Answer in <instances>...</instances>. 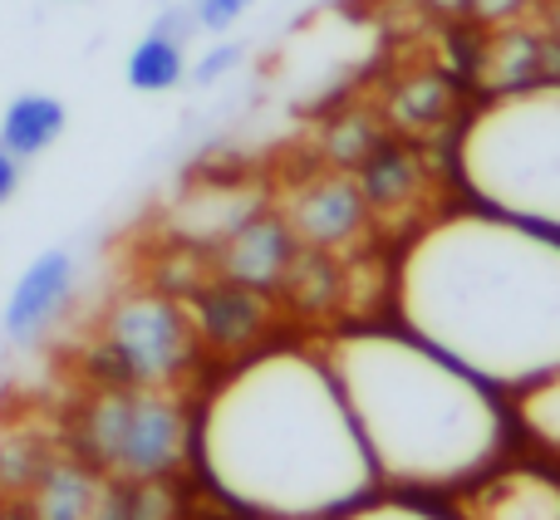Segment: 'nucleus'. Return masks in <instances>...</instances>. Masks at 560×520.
<instances>
[{
	"label": "nucleus",
	"instance_id": "nucleus-1",
	"mask_svg": "<svg viewBox=\"0 0 560 520\" xmlns=\"http://www.w3.org/2000/svg\"><path fill=\"white\" fill-rule=\"evenodd\" d=\"M398 329L487 388L560 368V236L463 206L423 222L394 260Z\"/></svg>",
	"mask_w": 560,
	"mask_h": 520
},
{
	"label": "nucleus",
	"instance_id": "nucleus-2",
	"mask_svg": "<svg viewBox=\"0 0 560 520\" xmlns=\"http://www.w3.org/2000/svg\"><path fill=\"white\" fill-rule=\"evenodd\" d=\"M202 482L252 520H329L374 496L378 476L325 358L261 348L192 417Z\"/></svg>",
	"mask_w": 560,
	"mask_h": 520
},
{
	"label": "nucleus",
	"instance_id": "nucleus-3",
	"mask_svg": "<svg viewBox=\"0 0 560 520\" xmlns=\"http://www.w3.org/2000/svg\"><path fill=\"white\" fill-rule=\"evenodd\" d=\"M374 476L398 492L467 486L502 452L492 388L408 329H345L325 344Z\"/></svg>",
	"mask_w": 560,
	"mask_h": 520
},
{
	"label": "nucleus",
	"instance_id": "nucleus-4",
	"mask_svg": "<svg viewBox=\"0 0 560 520\" xmlns=\"http://www.w3.org/2000/svg\"><path fill=\"white\" fill-rule=\"evenodd\" d=\"M467 202L560 236V79L487 94L453 143Z\"/></svg>",
	"mask_w": 560,
	"mask_h": 520
},
{
	"label": "nucleus",
	"instance_id": "nucleus-5",
	"mask_svg": "<svg viewBox=\"0 0 560 520\" xmlns=\"http://www.w3.org/2000/svg\"><path fill=\"white\" fill-rule=\"evenodd\" d=\"M84 462L124 482H163L192 457V413L173 388H98L79 413Z\"/></svg>",
	"mask_w": 560,
	"mask_h": 520
},
{
	"label": "nucleus",
	"instance_id": "nucleus-6",
	"mask_svg": "<svg viewBox=\"0 0 560 520\" xmlns=\"http://www.w3.org/2000/svg\"><path fill=\"white\" fill-rule=\"evenodd\" d=\"M197 324L183 295L128 289L98 319L89 368L98 388H173L197 358Z\"/></svg>",
	"mask_w": 560,
	"mask_h": 520
},
{
	"label": "nucleus",
	"instance_id": "nucleus-7",
	"mask_svg": "<svg viewBox=\"0 0 560 520\" xmlns=\"http://www.w3.org/2000/svg\"><path fill=\"white\" fill-rule=\"evenodd\" d=\"M280 216L290 222V232H295L300 246H310V251H339V246H349L359 232H364L369 202H364L354 177L325 173V177L300 182Z\"/></svg>",
	"mask_w": 560,
	"mask_h": 520
},
{
	"label": "nucleus",
	"instance_id": "nucleus-8",
	"mask_svg": "<svg viewBox=\"0 0 560 520\" xmlns=\"http://www.w3.org/2000/svg\"><path fill=\"white\" fill-rule=\"evenodd\" d=\"M79 285V265L69 251H39L25 270L15 275L0 309V329H5L10 344H35L55 329V319L69 309Z\"/></svg>",
	"mask_w": 560,
	"mask_h": 520
},
{
	"label": "nucleus",
	"instance_id": "nucleus-9",
	"mask_svg": "<svg viewBox=\"0 0 560 520\" xmlns=\"http://www.w3.org/2000/svg\"><path fill=\"white\" fill-rule=\"evenodd\" d=\"M295 256H300L295 232H290V222L276 212H252L222 246H217L222 280H236V285H252V289L280 285L285 270L295 265Z\"/></svg>",
	"mask_w": 560,
	"mask_h": 520
},
{
	"label": "nucleus",
	"instance_id": "nucleus-10",
	"mask_svg": "<svg viewBox=\"0 0 560 520\" xmlns=\"http://www.w3.org/2000/svg\"><path fill=\"white\" fill-rule=\"evenodd\" d=\"M187 315L197 324V339H207V344H222V348L246 344L266 324V289L236 285V280L197 285L187 295Z\"/></svg>",
	"mask_w": 560,
	"mask_h": 520
},
{
	"label": "nucleus",
	"instance_id": "nucleus-11",
	"mask_svg": "<svg viewBox=\"0 0 560 520\" xmlns=\"http://www.w3.org/2000/svg\"><path fill=\"white\" fill-rule=\"evenodd\" d=\"M463 520H560V482L546 472H502L472 486Z\"/></svg>",
	"mask_w": 560,
	"mask_h": 520
},
{
	"label": "nucleus",
	"instance_id": "nucleus-12",
	"mask_svg": "<svg viewBox=\"0 0 560 520\" xmlns=\"http://www.w3.org/2000/svg\"><path fill=\"white\" fill-rule=\"evenodd\" d=\"M65 128H69L65 98L30 88V94L10 98L5 114H0V147L10 157H20V163H35V157H45L65 138Z\"/></svg>",
	"mask_w": 560,
	"mask_h": 520
},
{
	"label": "nucleus",
	"instance_id": "nucleus-13",
	"mask_svg": "<svg viewBox=\"0 0 560 520\" xmlns=\"http://www.w3.org/2000/svg\"><path fill=\"white\" fill-rule=\"evenodd\" d=\"M124 79L133 94H167L187 79V45L173 25H153L124 59Z\"/></svg>",
	"mask_w": 560,
	"mask_h": 520
},
{
	"label": "nucleus",
	"instance_id": "nucleus-14",
	"mask_svg": "<svg viewBox=\"0 0 560 520\" xmlns=\"http://www.w3.org/2000/svg\"><path fill=\"white\" fill-rule=\"evenodd\" d=\"M98 476L84 462H55L35 476V520H89L98 501Z\"/></svg>",
	"mask_w": 560,
	"mask_h": 520
},
{
	"label": "nucleus",
	"instance_id": "nucleus-15",
	"mask_svg": "<svg viewBox=\"0 0 560 520\" xmlns=\"http://www.w3.org/2000/svg\"><path fill=\"white\" fill-rule=\"evenodd\" d=\"M541 79V45H536L526 29H502L492 35V45L482 49V84L487 94H502V88L532 84Z\"/></svg>",
	"mask_w": 560,
	"mask_h": 520
},
{
	"label": "nucleus",
	"instance_id": "nucleus-16",
	"mask_svg": "<svg viewBox=\"0 0 560 520\" xmlns=\"http://www.w3.org/2000/svg\"><path fill=\"white\" fill-rule=\"evenodd\" d=\"M418 187V163L413 153H398V147H384V153H364V173H359V192H364L369 206H398L408 202Z\"/></svg>",
	"mask_w": 560,
	"mask_h": 520
},
{
	"label": "nucleus",
	"instance_id": "nucleus-17",
	"mask_svg": "<svg viewBox=\"0 0 560 520\" xmlns=\"http://www.w3.org/2000/svg\"><path fill=\"white\" fill-rule=\"evenodd\" d=\"M167 501L158 492V482H124V476H108L98 486V501L89 520H163Z\"/></svg>",
	"mask_w": 560,
	"mask_h": 520
},
{
	"label": "nucleus",
	"instance_id": "nucleus-18",
	"mask_svg": "<svg viewBox=\"0 0 560 520\" xmlns=\"http://www.w3.org/2000/svg\"><path fill=\"white\" fill-rule=\"evenodd\" d=\"M516 413H522L526 433H532L536 442H546V447H556V452H560V368L522 388Z\"/></svg>",
	"mask_w": 560,
	"mask_h": 520
},
{
	"label": "nucleus",
	"instance_id": "nucleus-19",
	"mask_svg": "<svg viewBox=\"0 0 560 520\" xmlns=\"http://www.w3.org/2000/svg\"><path fill=\"white\" fill-rule=\"evenodd\" d=\"M329 520H457V516H443L433 506H418V501H404V496H364V501L345 506L339 516Z\"/></svg>",
	"mask_w": 560,
	"mask_h": 520
},
{
	"label": "nucleus",
	"instance_id": "nucleus-20",
	"mask_svg": "<svg viewBox=\"0 0 560 520\" xmlns=\"http://www.w3.org/2000/svg\"><path fill=\"white\" fill-rule=\"evenodd\" d=\"M252 5L256 0H192L187 20H192L197 29H207V35H226V29H232Z\"/></svg>",
	"mask_w": 560,
	"mask_h": 520
},
{
	"label": "nucleus",
	"instance_id": "nucleus-21",
	"mask_svg": "<svg viewBox=\"0 0 560 520\" xmlns=\"http://www.w3.org/2000/svg\"><path fill=\"white\" fill-rule=\"evenodd\" d=\"M236 64H242V45L222 39V45H212V49H207V55L192 64V84H217V79L232 74Z\"/></svg>",
	"mask_w": 560,
	"mask_h": 520
},
{
	"label": "nucleus",
	"instance_id": "nucleus-22",
	"mask_svg": "<svg viewBox=\"0 0 560 520\" xmlns=\"http://www.w3.org/2000/svg\"><path fill=\"white\" fill-rule=\"evenodd\" d=\"M20 167H25V163H20V157H10L5 147H0V206L20 192Z\"/></svg>",
	"mask_w": 560,
	"mask_h": 520
},
{
	"label": "nucleus",
	"instance_id": "nucleus-23",
	"mask_svg": "<svg viewBox=\"0 0 560 520\" xmlns=\"http://www.w3.org/2000/svg\"><path fill=\"white\" fill-rule=\"evenodd\" d=\"M467 5H472L482 20H506V15H516L526 0H467Z\"/></svg>",
	"mask_w": 560,
	"mask_h": 520
},
{
	"label": "nucleus",
	"instance_id": "nucleus-24",
	"mask_svg": "<svg viewBox=\"0 0 560 520\" xmlns=\"http://www.w3.org/2000/svg\"><path fill=\"white\" fill-rule=\"evenodd\" d=\"M0 520H35V511H0Z\"/></svg>",
	"mask_w": 560,
	"mask_h": 520
},
{
	"label": "nucleus",
	"instance_id": "nucleus-25",
	"mask_svg": "<svg viewBox=\"0 0 560 520\" xmlns=\"http://www.w3.org/2000/svg\"><path fill=\"white\" fill-rule=\"evenodd\" d=\"M433 5H438V10H463L467 0H433Z\"/></svg>",
	"mask_w": 560,
	"mask_h": 520
}]
</instances>
